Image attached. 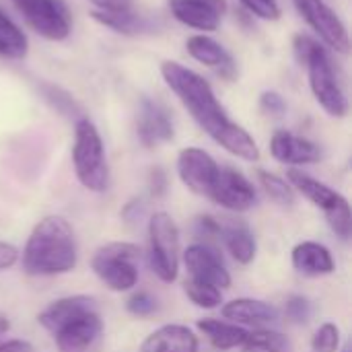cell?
<instances>
[{
    "label": "cell",
    "mask_w": 352,
    "mask_h": 352,
    "mask_svg": "<svg viewBox=\"0 0 352 352\" xmlns=\"http://www.w3.org/2000/svg\"><path fill=\"white\" fill-rule=\"evenodd\" d=\"M29 52V39L21 27L0 8V56L8 60H23Z\"/></svg>",
    "instance_id": "d4e9b609"
},
{
    "label": "cell",
    "mask_w": 352,
    "mask_h": 352,
    "mask_svg": "<svg viewBox=\"0 0 352 352\" xmlns=\"http://www.w3.org/2000/svg\"><path fill=\"white\" fill-rule=\"evenodd\" d=\"M208 200L229 212H245L258 202V192L241 171L233 167H221Z\"/></svg>",
    "instance_id": "9c48e42d"
},
{
    "label": "cell",
    "mask_w": 352,
    "mask_h": 352,
    "mask_svg": "<svg viewBox=\"0 0 352 352\" xmlns=\"http://www.w3.org/2000/svg\"><path fill=\"white\" fill-rule=\"evenodd\" d=\"M293 4L328 47L340 54H349L351 50L349 31L340 21V16L324 0H293Z\"/></svg>",
    "instance_id": "ba28073f"
},
{
    "label": "cell",
    "mask_w": 352,
    "mask_h": 352,
    "mask_svg": "<svg viewBox=\"0 0 352 352\" xmlns=\"http://www.w3.org/2000/svg\"><path fill=\"white\" fill-rule=\"evenodd\" d=\"M95 10H130L132 0H91Z\"/></svg>",
    "instance_id": "f35d334b"
},
{
    "label": "cell",
    "mask_w": 352,
    "mask_h": 352,
    "mask_svg": "<svg viewBox=\"0 0 352 352\" xmlns=\"http://www.w3.org/2000/svg\"><path fill=\"white\" fill-rule=\"evenodd\" d=\"M31 2H33V0H12V4H14V6H16L19 10H23V8H27V6H29Z\"/></svg>",
    "instance_id": "60d3db41"
},
{
    "label": "cell",
    "mask_w": 352,
    "mask_h": 352,
    "mask_svg": "<svg viewBox=\"0 0 352 352\" xmlns=\"http://www.w3.org/2000/svg\"><path fill=\"white\" fill-rule=\"evenodd\" d=\"M260 109L270 118H283L287 113V101L276 91H264L260 95Z\"/></svg>",
    "instance_id": "836d02e7"
},
{
    "label": "cell",
    "mask_w": 352,
    "mask_h": 352,
    "mask_svg": "<svg viewBox=\"0 0 352 352\" xmlns=\"http://www.w3.org/2000/svg\"><path fill=\"white\" fill-rule=\"evenodd\" d=\"M200 342L192 328L182 324H165L151 332L142 344L140 352H198Z\"/></svg>",
    "instance_id": "ac0fdd59"
},
{
    "label": "cell",
    "mask_w": 352,
    "mask_h": 352,
    "mask_svg": "<svg viewBox=\"0 0 352 352\" xmlns=\"http://www.w3.org/2000/svg\"><path fill=\"white\" fill-rule=\"evenodd\" d=\"M91 309H97L93 297H87V295L62 297V299H56L54 303H50L37 316V324L54 336L62 326H66L68 322H72L74 318H78L80 314L91 311Z\"/></svg>",
    "instance_id": "7402d4cb"
},
{
    "label": "cell",
    "mask_w": 352,
    "mask_h": 352,
    "mask_svg": "<svg viewBox=\"0 0 352 352\" xmlns=\"http://www.w3.org/2000/svg\"><path fill=\"white\" fill-rule=\"evenodd\" d=\"M157 307H159L157 299L151 293H146V291H136L126 301V309L134 318H148V316H153L157 311Z\"/></svg>",
    "instance_id": "1f68e13d"
},
{
    "label": "cell",
    "mask_w": 352,
    "mask_h": 352,
    "mask_svg": "<svg viewBox=\"0 0 352 352\" xmlns=\"http://www.w3.org/2000/svg\"><path fill=\"white\" fill-rule=\"evenodd\" d=\"M311 303L307 297L303 295H291L285 303V316L291 324L295 326H303L311 320Z\"/></svg>",
    "instance_id": "4dcf8cb0"
},
{
    "label": "cell",
    "mask_w": 352,
    "mask_h": 352,
    "mask_svg": "<svg viewBox=\"0 0 352 352\" xmlns=\"http://www.w3.org/2000/svg\"><path fill=\"white\" fill-rule=\"evenodd\" d=\"M311 349L314 352L340 351V328L332 322H324L311 338Z\"/></svg>",
    "instance_id": "f546056e"
},
{
    "label": "cell",
    "mask_w": 352,
    "mask_h": 352,
    "mask_svg": "<svg viewBox=\"0 0 352 352\" xmlns=\"http://www.w3.org/2000/svg\"><path fill=\"white\" fill-rule=\"evenodd\" d=\"M0 352H33V346L27 340H6L0 342Z\"/></svg>",
    "instance_id": "ab89813d"
},
{
    "label": "cell",
    "mask_w": 352,
    "mask_h": 352,
    "mask_svg": "<svg viewBox=\"0 0 352 352\" xmlns=\"http://www.w3.org/2000/svg\"><path fill=\"white\" fill-rule=\"evenodd\" d=\"M303 66L307 68L309 89H311L318 105L330 118H346L349 97H346L344 89L340 87L336 74H334V66H332L328 47H324V43H318L309 52Z\"/></svg>",
    "instance_id": "52a82bcc"
},
{
    "label": "cell",
    "mask_w": 352,
    "mask_h": 352,
    "mask_svg": "<svg viewBox=\"0 0 352 352\" xmlns=\"http://www.w3.org/2000/svg\"><path fill=\"white\" fill-rule=\"evenodd\" d=\"M219 163L210 153L198 146L182 148L177 155V177L179 182L194 194L206 196L210 194L214 179L219 175Z\"/></svg>",
    "instance_id": "30bf717a"
},
{
    "label": "cell",
    "mask_w": 352,
    "mask_h": 352,
    "mask_svg": "<svg viewBox=\"0 0 352 352\" xmlns=\"http://www.w3.org/2000/svg\"><path fill=\"white\" fill-rule=\"evenodd\" d=\"M287 182L291 184V188L295 192H299L305 200H309L314 206H318L324 214L326 221L330 225V229L342 239L349 241L352 233V212L349 200L336 192L334 188H330L328 184L311 177L309 173L301 171V169H289L287 171Z\"/></svg>",
    "instance_id": "277c9868"
},
{
    "label": "cell",
    "mask_w": 352,
    "mask_h": 352,
    "mask_svg": "<svg viewBox=\"0 0 352 352\" xmlns=\"http://www.w3.org/2000/svg\"><path fill=\"white\" fill-rule=\"evenodd\" d=\"M184 293L200 309H217L223 303V291L221 289L206 285V283L192 280V278H188L184 283Z\"/></svg>",
    "instance_id": "83f0119b"
},
{
    "label": "cell",
    "mask_w": 352,
    "mask_h": 352,
    "mask_svg": "<svg viewBox=\"0 0 352 352\" xmlns=\"http://www.w3.org/2000/svg\"><path fill=\"white\" fill-rule=\"evenodd\" d=\"M182 262L192 280L212 285L217 289L231 287V274L221 258V254L208 243H192L182 252Z\"/></svg>",
    "instance_id": "8fae6325"
},
{
    "label": "cell",
    "mask_w": 352,
    "mask_h": 352,
    "mask_svg": "<svg viewBox=\"0 0 352 352\" xmlns=\"http://www.w3.org/2000/svg\"><path fill=\"white\" fill-rule=\"evenodd\" d=\"M19 262V250L10 243L0 241V270H8Z\"/></svg>",
    "instance_id": "74e56055"
},
{
    "label": "cell",
    "mask_w": 352,
    "mask_h": 352,
    "mask_svg": "<svg viewBox=\"0 0 352 352\" xmlns=\"http://www.w3.org/2000/svg\"><path fill=\"white\" fill-rule=\"evenodd\" d=\"M291 264L293 268L309 278L328 276L336 270V262L332 258V252L318 241H301L291 252Z\"/></svg>",
    "instance_id": "44dd1931"
},
{
    "label": "cell",
    "mask_w": 352,
    "mask_h": 352,
    "mask_svg": "<svg viewBox=\"0 0 352 352\" xmlns=\"http://www.w3.org/2000/svg\"><path fill=\"white\" fill-rule=\"evenodd\" d=\"M136 136L142 146L157 148L165 142H171L175 136L173 120L169 111L155 99L142 97L136 116Z\"/></svg>",
    "instance_id": "4fadbf2b"
},
{
    "label": "cell",
    "mask_w": 352,
    "mask_h": 352,
    "mask_svg": "<svg viewBox=\"0 0 352 352\" xmlns=\"http://www.w3.org/2000/svg\"><path fill=\"white\" fill-rule=\"evenodd\" d=\"M39 91H41V95H43V99L58 111V113H62L64 118H70V120H78V118H82V113H80V107L76 105V101L72 99V95H68L66 91H62L60 87H54V85H50V82H43L41 87H39Z\"/></svg>",
    "instance_id": "f1b7e54d"
},
{
    "label": "cell",
    "mask_w": 352,
    "mask_h": 352,
    "mask_svg": "<svg viewBox=\"0 0 352 352\" xmlns=\"http://www.w3.org/2000/svg\"><path fill=\"white\" fill-rule=\"evenodd\" d=\"M258 179H260V186L264 188V192L270 196L272 202H276L280 206H293L295 204V190L291 188V184L285 177L260 169Z\"/></svg>",
    "instance_id": "4316f807"
},
{
    "label": "cell",
    "mask_w": 352,
    "mask_h": 352,
    "mask_svg": "<svg viewBox=\"0 0 352 352\" xmlns=\"http://www.w3.org/2000/svg\"><path fill=\"white\" fill-rule=\"evenodd\" d=\"M21 264L29 276L68 274L78 264L76 239L70 223L60 214L43 217L27 237Z\"/></svg>",
    "instance_id": "7a4b0ae2"
},
{
    "label": "cell",
    "mask_w": 352,
    "mask_h": 352,
    "mask_svg": "<svg viewBox=\"0 0 352 352\" xmlns=\"http://www.w3.org/2000/svg\"><path fill=\"white\" fill-rule=\"evenodd\" d=\"M161 76L194 118V122L219 146L250 163L260 159V146L254 136L227 116L225 107L219 103L210 82L204 76L171 60L161 64Z\"/></svg>",
    "instance_id": "6da1fadb"
},
{
    "label": "cell",
    "mask_w": 352,
    "mask_h": 352,
    "mask_svg": "<svg viewBox=\"0 0 352 352\" xmlns=\"http://www.w3.org/2000/svg\"><path fill=\"white\" fill-rule=\"evenodd\" d=\"M196 330L210 342L212 349L221 352L233 351L239 349L248 336V330L243 326L231 324V322H223L217 318H204L196 322Z\"/></svg>",
    "instance_id": "603a6c76"
},
{
    "label": "cell",
    "mask_w": 352,
    "mask_h": 352,
    "mask_svg": "<svg viewBox=\"0 0 352 352\" xmlns=\"http://www.w3.org/2000/svg\"><path fill=\"white\" fill-rule=\"evenodd\" d=\"M93 21H97L99 25L113 29L116 33H124V35H138L151 29V23L146 19H142L140 14L130 10H91Z\"/></svg>",
    "instance_id": "cb8c5ba5"
},
{
    "label": "cell",
    "mask_w": 352,
    "mask_h": 352,
    "mask_svg": "<svg viewBox=\"0 0 352 352\" xmlns=\"http://www.w3.org/2000/svg\"><path fill=\"white\" fill-rule=\"evenodd\" d=\"M72 165L78 184L95 194H101L109 186V167L105 159V146L97 126L89 118L74 122Z\"/></svg>",
    "instance_id": "3957f363"
},
{
    "label": "cell",
    "mask_w": 352,
    "mask_h": 352,
    "mask_svg": "<svg viewBox=\"0 0 352 352\" xmlns=\"http://www.w3.org/2000/svg\"><path fill=\"white\" fill-rule=\"evenodd\" d=\"M29 27L50 41H64L70 31V14L62 0H33L21 10Z\"/></svg>",
    "instance_id": "7c38bea8"
},
{
    "label": "cell",
    "mask_w": 352,
    "mask_h": 352,
    "mask_svg": "<svg viewBox=\"0 0 352 352\" xmlns=\"http://www.w3.org/2000/svg\"><path fill=\"white\" fill-rule=\"evenodd\" d=\"M148 266L153 274L171 285L177 280L179 262H182V245H179V229L171 214L159 210L148 219Z\"/></svg>",
    "instance_id": "8992f818"
},
{
    "label": "cell",
    "mask_w": 352,
    "mask_h": 352,
    "mask_svg": "<svg viewBox=\"0 0 352 352\" xmlns=\"http://www.w3.org/2000/svg\"><path fill=\"white\" fill-rule=\"evenodd\" d=\"M186 47H188V54H190L196 62H200V64L212 68L219 76H223V78H227V80H233V78H235L237 66H235L233 56H231L217 39H212L210 35H204V33L192 35V37L186 41Z\"/></svg>",
    "instance_id": "e0dca14e"
},
{
    "label": "cell",
    "mask_w": 352,
    "mask_h": 352,
    "mask_svg": "<svg viewBox=\"0 0 352 352\" xmlns=\"http://www.w3.org/2000/svg\"><path fill=\"white\" fill-rule=\"evenodd\" d=\"M270 155L283 163L289 165L291 169L303 167V165H314L322 161V148L299 134H293L289 130H276L270 138Z\"/></svg>",
    "instance_id": "5bb4252c"
},
{
    "label": "cell",
    "mask_w": 352,
    "mask_h": 352,
    "mask_svg": "<svg viewBox=\"0 0 352 352\" xmlns=\"http://www.w3.org/2000/svg\"><path fill=\"white\" fill-rule=\"evenodd\" d=\"M140 248L128 241L101 245L91 258V270L113 293H128L138 285Z\"/></svg>",
    "instance_id": "5b68a950"
},
{
    "label": "cell",
    "mask_w": 352,
    "mask_h": 352,
    "mask_svg": "<svg viewBox=\"0 0 352 352\" xmlns=\"http://www.w3.org/2000/svg\"><path fill=\"white\" fill-rule=\"evenodd\" d=\"M219 227H221L219 237L223 239L231 258L241 266L252 264L258 254V241L250 225L237 219H223L219 221Z\"/></svg>",
    "instance_id": "d6986e66"
},
{
    "label": "cell",
    "mask_w": 352,
    "mask_h": 352,
    "mask_svg": "<svg viewBox=\"0 0 352 352\" xmlns=\"http://www.w3.org/2000/svg\"><path fill=\"white\" fill-rule=\"evenodd\" d=\"M241 352H291L289 338L280 332L258 328L254 332H248L243 344L239 346Z\"/></svg>",
    "instance_id": "484cf974"
},
{
    "label": "cell",
    "mask_w": 352,
    "mask_h": 352,
    "mask_svg": "<svg viewBox=\"0 0 352 352\" xmlns=\"http://www.w3.org/2000/svg\"><path fill=\"white\" fill-rule=\"evenodd\" d=\"M342 352H351V344H349V342L344 344V349H342Z\"/></svg>",
    "instance_id": "7bdbcfd3"
},
{
    "label": "cell",
    "mask_w": 352,
    "mask_h": 352,
    "mask_svg": "<svg viewBox=\"0 0 352 352\" xmlns=\"http://www.w3.org/2000/svg\"><path fill=\"white\" fill-rule=\"evenodd\" d=\"M241 6L252 14L262 21H278L283 10L276 0H239Z\"/></svg>",
    "instance_id": "d6a6232c"
},
{
    "label": "cell",
    "mask_w": 352,
    "mask_h": 352,
    "mask_svg": "<svg viewBox=\"0 0 352 352\" xmlns=\"http://www.w3.org/2000/svg\"><path fill=\"white\" fill-rule=\"evenodd\" d=\"M318 43H320V41H318V39H314V37H311V35H307V33H299V35H295L293 50H295V56H297V60H299V64H301V66L305 64V60H307L309 52H311Z\"/></svg>",
    "instance_id": "d590c367"
},
{
    "label": "cell",
    "mask_w": 352,
    "mask_h": 352,
    "mask_svg": "<svg viewBox=\"0 0 352 352\" xmlns=\"http://www.w3.org/2000/svg\"><path fill=\"white\" fill-rule=\"evenodd\" d=\"M103 332V322L97 309L85 311L66 326H62L54 340L62 352H85L91 349Z\"/></svg>",
    "instance_id": "2e32d148"
},
{
    "label": "cell",
    "mask_w": 352,
    "mask_h": 352,
    "mask_svg": "<svg viewBox=\"0 0 352 352\" xmlns=\"http://www.w3.org/2000/svg\"><path fill=\"white\" fill-rule=\"evenodd\" d=\"M223 318L237 326L262 328V326L278 322V309L262 299L239 297L223 305Z\"/></svg>",
    "instance_id": "ffe728a7"
},
{
    "label": "cell",
    "mask_w": 352,
    "mask_h": 352,
    "mask_svg": "<svg viewBox=\"0 0 352 352\" xmlns=\"http://www.w3.org/2000/svg\"><path fill=\"white\" fill-rule=\"evenodd\" d=\"M169 8L182 25L206 33L219 29L227 0H169Z\"/></svg>",
    "instance_id": "9a60e30c"
},
{
    "label": "cell",
    "mask_w": 352,
    "mask_h": 352,
    "mask_svg": "<svg viewBox=\"0 0 352 352\" xmlns=\"http://www.w3.org/2000/svg\"><path fill=\"white\" fill-rule=\"evenodd\" d=\"M194 231H196L198 237H208V239H212V237H219L221 227H219V221H217L214 217L202 214V217H198V219L194 221Z\"/></svg>",
    "instance_id": "e575fe53"
},
{
    "label": "cell",
    "mask_w": 352,
    "mask_h": 352,
    "mask_svg": "<svg viewBox=\"0 0 352 352\" xmlns=\"http://www.w3.org/2000/svg\"><path fill=\"white\" fill-rule=\"evenodd\" d=\"M148 188L155 198H163L167 192V173L161 167H153L148 175Z\"/></svg>",
    "instance_id": "8d00e7d4"
},
{
    "label": "cell",
    "mask_w": 352,
    "mask_h": 352,
    "mask_svg": "<svg viewBox=\"0 0 352 352\" xmlns=\"http://www.w3.org/2000/svg\"><path fill=\"white\" fill-rule=\"evenodd\" d=\"M8 328H10V324H8V320H4V318H0V334H4V332H8Z\"/></svg>",
    "instance_id": "b9f144b4"
}]
</instances>
